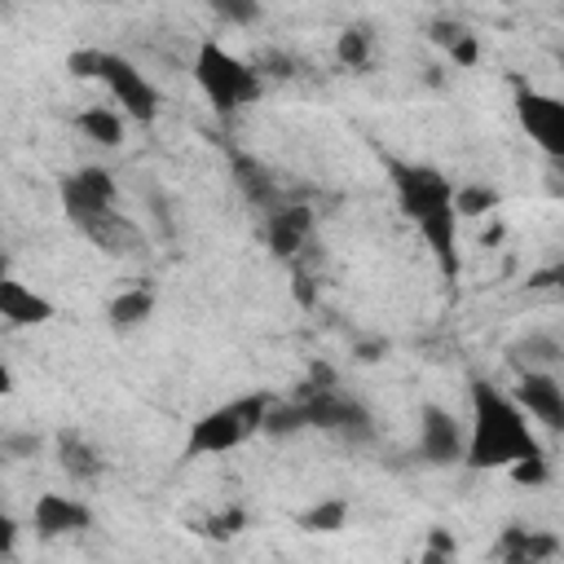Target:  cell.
<instances>
[{"mask_svg": "<svg viewBox=\"0 0 564 564\" xmlns=\"http://www.w3.org/2000/svg\"><path fill=\"white\" fill-rule=\"evenodd\" d=\"M388 176L397 189V203L405 212V220L419 225L423 242L432 247L441 273L454 282L458 278V216H454V185L423 163H401L388 159Z\"/></svg>", "mask_w": 564, "mask_h": 564, "instance_id": "6da1fadb", "label": "cell"}, {"mask_svg": "<svg viewBox=\"0 0 564 564\" xmlns=\"http://www.w3.org/2000/svg\"><path fill=\"white\" fill-rule=\"evenodd\" d=\"M542 445L524 423V410L502 397L494 383L476 379L471 383V441L463 445V463L476 471L511 467L520 458H538Z\"/></svg>", "mask_w": 564, "mask_h": 564, "instance_id": "7a4b0ae2", "label": "cell"}, {"mask_svg": "<svg viewBox=\"0 0 564 564\" xmlns=\"http://www.w3.org/2000/svg\"><path fill=\"white\" fill-rule=\"evenodd\" d=\"M194 79H198V88L207 93V101H212V110L220 119H234L242 106H251L264 93L260 70L247 66V62H238L234 53H225L216 40H203L198 44V53H194Z\"/></svg>", "mask_w": 564, "mask_h": 564, "instance_id": "3957f363", "label": "cell"}, {"mask_svg": "<svg viewBox=\"0 0 564 564\" xmlns=\"http://www.w3.org/2000/svg\"><path fill=\"white\" fill-rule=\"evenodd\" d=\"M273 397L264 392H251L242 401H229L220 410H207L203 419L189 423V441H185V458H207V454H225L234 445H242L247 436L260 432L264 423V410H269Z\"/></svg>", "mask_w": 564, "mask_h": 564, "instance_id": "277c9868", "label": "cell"}, {"mask_svg": "<svg viewBox=\"0 0 564 564\" xmlns=\"http://www.w3.org/2000/svg\"><path fill=\"white\" fill-rule=\"evenodd\" d=\"M300 405H304L308 427L339 432V436H348V441H370V436H375L370 414H366L352 397H344V392H335V388H326V392L304 388V392H300Z\"/></svg>", "mask_w": 564, "mask_h": 564, "instance_id": "5b68a950", "label": "cell"}, {"mask_svg": "<svg viewBox=\"0 0 564 564\" xmlns=\"http://www.w3.org/2000/svg\"><path fill=\"white\" fill-rule=\"evenodd\" d=\"M516 119L551 159H564V101L560 97H546L529 88L524 79H516Z\"/></svg>", "mask_w": 564, "mask_h": 564, "instance_id": "8992f818", "label": "cell"}, {"mask_svg": "<svg viewBox=\"0 0 564 564\" xmlns=\"http://www.w3.org/2000/svg\"><path fill=\"white\" fill-rule=\"evenodd\" d=\"M97 79H106V88L115 93V101H119L137 123H150V119L159 115V93H154V84H150L128 57H119V53H101V70H97Z\"/></svg>", "mask_w": 564, "mask_h": 564, "instance_id": "52a82bcc", "label": "cell"}, {"mask_svg": "<svg viewBox=\"0 0 564 564\" xmlns=\"http://www.w3.org/2000/svg\"><path fill=\"white\" fill-rule=\"evenodd\" d=\"M57 194H62V207H66L70 225H84L97 212H110L115 207V176L106 167H79L70 176H62Z\"/></svg>", "mask_w": 564, "mask_h": 564, "instance_id": "ba28073f", "label": "cell"}, {"mask_svg": "<svg viewBox=\"0 0 564 564\" xmlns=\"http://www.w3.org/2000/svg\"><path fill=\"white\" fill-rule=\"evenodd\" d=\"M463 445L467 441L458 432V419L449 410H441V405H423V414H419V449H423V458L432 467H449V463L463 458Z\"/></svg>", "mask_w": 564, "mask_h": 564, "instance_id": "9c48e42d", "label": "cell"}, {"mask_svg": "<svg viewBox=\"0 0 564 564\" xmlns=\"http://www.w3.org/2000/svg\"><path fill=\"white\" fill-rule=\"evenodd\" d=\"M516 405L529 410L546 432H560L564 427V388H560L555 375H520Z\"/></svg>", "mask_w": 564, "mask_h": 564, "instance_id": "30bf717a", "label": "cell"}, {"mask_svg": "<svg viewBox=\"0 0 564 564\" xmlns=\"http://www.w3.org/2000/svg\"><path fill=\"white\" fill-rule=\"evenodd\" d=\"M31 524H35V533L48 542V538L88 529V524H93V511H88L79 498H66V494H40V498H35V511H31Z\"/></svg>", "mask_w": 564, "mask_h": 564, "instance_id": "8fae6325", "label": "cell"}, {"mask_svg": "<svg viewBox=\"0 0 564 564\" xmlns=\"http://www.w3.org/2000/svg\"><path fill=\"white\" fill-rule=\"evenodd\" d=\"M79 234L93 242V247H101L106 256H137L141 251V229L123 216V212H97L93 220H84L79 225Z\"/></svg>", "mask_w": 564, "mask_h": 564, "instance_id": "7c38bea8", "label": "cell"}, {"mask_svg": "<svg viewBox=\"0 0 564 564\" xmlns=\"http://www.w3.org/2000/svg\"><path fill=\"white\" fill-rule=\"evenodd\" d=\"M313 234V212L304 203H282L278 212H269V225H264V238H269V251L273 256H295Z\"/></svg>", "mask_w": 564, "mask_h": 564, "instance_id": "4fadbf2b", "label": "cell"}, {"mask_svg": "<svg viewBox=\"0 0 564 564\" xmlns=\"http://www.w3.org/2000/svg\"><path fill=\"white\" fill-rule=\"evenodd\" d=\"M0 317L9 322V326H44L48 317H53V304L44 300V295H35L31 286H22V282H13L9 273L0 278Z\"/></svg>", "mask_w": 564, "mask_h": 564, "instance_id": "5bb4252c", "label": "cell"}, {"mask_svg": "<svg viewBox=\"0 0 564 564\" xmlns=\"http://www.w3.org/2000/svg\"><path fill=\"white\" fill-rule=\"evenodd\" d=\"M555 551H560V542L551 533H533V529H520V524H511L498 538V555L502 560H538V564H551Z\"/></svg>", "mask_w": 564, "mask_h": 564, "instance_id": "9a60e30c", "label": "cell"}, {"mask_svg": "<svg viewBox=\"0 0 564 564\" xmlns=\"http://www.w3.org/2000/svg\"><path fill=\"white\" fill-rule=\"evenodd\" d=\"M560 357H564V344L555 335H529L524 344L511 348V361L520 366V375H551Z\"/></svg>", "mask_w": 564, "mask_h": 564, "instance_id": "2e32d148", "label": "cell"}, {"mask_svg": "<svg viewBox=\"0 0 564 564\" xmlns=\"http://www.w3.org/2000/svg\"><path fill=\"white\" fill-rule=\"evenodd\" d=\"M57 458H62V471H70V480H93V476H101V458H97V449H93L79 432H62V436H57Z\"/></svg>", "mask_w": 564, "mask_h": 564, "instance_id": "e0dca14e", "label": "cell"}, {"mask_svg": "<svg viewBox=\"0 0 564 564\" xmlns=\"http://www.w3.org/2000/svg\"><path fill=\"white\" fill-rule=\"evenodd\" d=\"M234 172H238V185H242V194H247L251 203H260V207H269V212H278V207H282L278 181H273L256 159H234Z\"/></svg>", "mask_w": 564, "mask_h": 564, "instance_id": "ac0fdd59", "label": "cell"}, {"mask_svg": "<svg viewBox=\"0 0 564 564\" xmlns=\"http://www.w3.org/2000/svg\"><path fill=\"white\" fill-rule=\"evenodd\" d=\"M150 313H154V291H150V286H132V291L115 295L110 308H106V317H110L115 330H132V326H141Z\"/></svg>", "mask_w": 564, "mask_h": 564, "instance_id": "d6986e66", "label": "cell"}, {"mask_svg": "<svg viewBox=\"0 0 564 564\" xmlns=\"http://www.w3.org/2000/svg\"><path fill=\"white\" fill-rule=\"evenodd\" d=\"M75 128H79L88 141H97V145H119V141H123V119H119L115 110H106V106L84 110V115L75 119Z\"/></svg>", "mask_w": 564, "mask_h": 564, "instance_id": "ffe728a7", "label": "cell"}, {"mask_svg": "<svg viewBox=\"0 0 564 564\" xmlns=\"http://www.w3.org/2000/svg\"><path fill=\"white\" fill-rule=\"evenodd\" d=\"M300 427H308V419H304V405H300V401H269L260 432H269V436H295Z\"/></svg>", "mask_w": 564, "mask_h": 564, "instance_id": "44dd1931", "label": "cell"}, {"mask_svg": "<svg viewBox=\"0 0 564 564\" xmlns=\"http://www.w3.org/2000/svg\"><path fill=\"white\" fill-rule=\"evenodd\" d=\"M502 198H498V189L494 185H458L454 189V216H489L494 207H498Z\"/></svg>", "mask_w": 564, "mask_h": 564, "instance_id": "7402d4cb", "label": "cell"}, {"mask_svg": "<svg viewBox=\"0 0 564 564\" xmlns=\"http://www.w3.org/2000/svg\"><path fill=\"white\" fill-rule=\"evenodd\" d=\"M344 520H348V502L344 498H326V502H317V507H308L300 516V529H308V533H335V529H344Z\"/></svg>", "mask_w": 564, "mask_h": 564, "instance_id": "603a6c76", "label": "cell"}, {"mask_svg": "<svg viewBox=\"0 0 564 564\" xmlns=\"http://www.w3.org/2000/svg\"><path fill=\"white\" fill-rule=\"evenodd\" d=\"M335 57H339L344 66L361 70V66L370 62V35H366L361 26H344V31H339V40H335Z\"/></svg>", "mask_w": 564, "mask_h": 564, "instance_id": "cb8c5ba5", "label": "cell"}, {"mask_svg": "<svg viewBox=\"0 0 564 564\" xmlns=\"http://www.w3.org/2000/svg\"><path fill=\"white\" fill-rule=\"evenodd\" d=\"M238 529H247V511H242V507L216 511V516H207V520L198 524V533H207V538H216V542H229Z\"/></svg>", "mask_w": 564, "mask_h": 564, "instance_id": "d4e9b609", "label": "cell"}, {"mask_svg": "<svg viewBox=\"0 0 564 564\" xmlns=\"http://www.w3.org/2000/svg\"><path fill=\"white\" fill-rule=\"evenodd\" d=\"M66 70H70L75 79H97V70H101V48H75V53L66 57Z\"/></svg>", "mask_w": 564, "mask_h": 564, "instance_id": "484cf974", "label": "cell"}, {"mask_svg": "<svg viewBox=\"0 0 564 564\" xmlns=\"http://www.w3.org/2000/svg\"><path fill=\"white\" fill-rule=\"evenodd\" d=\"M546 454H538V458H520V463H511V476L520 480V485H542L546 480Z\"/></svg>", "mask_w": 564, "mask_h": 564, "instance_id": "4316f807", "label": "cell"}, {"mask_svg": "<svg viewBox=\"0 0 564 564\" xmlns=\"http://www.w3.org/2000/svg\"><path fill=\"white\" fill-rule=\"evenodd\" d=\"M427 31H432V40H436V44H445V48H454V44L467 35V26H463V22H454V18H436Z\"/></svg>", "mask_w": 564, "mask_h": 564, "instance_id": "83f0119b", "label": "cell"}, {"mask_svg": "<svg viewBox=\"0 0 564 564\" xmlns=\"http://www.w3.org/2000/svg\"><path fill=\"white\" fill-rule=\"evenodd\" d=\"M216 13H220V18H229V22H238V26L260 22V4H229V0H220V4H216Z\"/></svg>", "mask_w": 564, "mask_h": 564, "instance_id": "f1b7e54d", "label": "cell"}, {"mask_svg": "<svg viewBox=\"0 0 564 564\" xmlns=\"http://www.w3.org/2000/svg\"><path fill=\"white\" fill-rule=\"evenodd\" d=\"M449 53H454V62H458V66H476V62H480V44H476V35H471V31H467Z\"/></svg>", "mask_w": 564, "mask_h": 564, "instance_id": "f546056e", "label": "cell"}, {"mask_svg": "<svg viewBox=\"0 0 564 564\" xmlns=\"http://www.w3.org/2000/svg\"><path fill=\"white\" fill-rule=\"evenodd\" d=\"M423 551H436V555H454V551H458V542L449 538V529H432V533H427V546H423Z\"/></svg>", "mask_w": 564, "mask_h": 564, "instance_id": "4dcf8cb0", "label": "cell"}, {"mask_svg": "<svg viewBox=\"0 0 564 564\" xmlns=\"http://www.w3.org/2000/svg\"><path fill=\"white\" fill-rule=\"evenodd\" d=\"M13 542H18V524H13V516H9V511H0V555H9V551H13Z\"/></svg>", "mask_w": 564, "mask_h": 564, "instance_id": "1f68e13d", "label": "cell"}, {"mask_svg": "<svg viewBox=\"0 0 564 564\" xmlns=\"http://www.w3.org/2000/svg\"><path fill=\"white\" fill-rule=\"evenodd\" d=\"M560 273H564L560 264H555V269H546V273H533V278H529V286H533V291H542V286H555V278H560Z\"/></svg>", "mask_w": 564, "mask_h": 564, "instance_id": "d6a6232c", "label": "cell"}, {"mask_svg": "<svg viewBox=\"0 0 564 564\" xmlns=\"http://www.w3.org/2000/svg\"><path fill=\"white\" fill-rule=\"evenodd\" d=\"M295 295H300V304H313V286H308V278H304V273L295 278Z\"/></svg>", "mask_w": 564, "mask_h": 564, "instance_id": "836d02e7", "label": "cell"}, {"mask_svg": "<svg viewBox=\"0 0 564 564\" xmlns=\"http://www.w3.org/2000/svg\"><path fill=\"white\" fill-rule=\"evenodd\" d=\"M13 392V375H9V366H0V397H9Z\"/></svg>", "mask_w": 564, "mask_h": 564, "instance_id": "e575fe53", "label": "cell"}, {"mask_svg": "<svg viewBox=\"0 0 564 564\" xmlns=\"http://www.w3.org/2000/svg\"><path fill=\"white\" fill-rule=\"evenodd\" d=\"M357 357H361V361H375V357H379V344H361V352H357Z\"/></svg>", "mask_w": 564, "mask_h": 564, "instance_id": "d590c367", "label": "cell"}, {"mask_svg": "<svg viewBox=\"0 0 564 564\" xmlns=\"http://www.w3.org/2000/svg\"><path fill=\"white\" fill-rule=\"evenodd\" d=\"M419 564H449V555H436V551H423V560Z\"/></svg>", "mask_w": 564, "mask_h": 564, "instance_id": "8d00e7d4", "label": "cell"}, {"mask_svg": "<svg viewBox=\"0 0 564 564\" xmlns=\"http://www.w3.org/2000/svg\"><path fill=\"white\" fill-rule=\"evenodd\" d=\"M4 269H9V260H4V251H0V278H4Z\"/></svg>", "mask_w": 564, "mask_h": 564, "instance_id": "74e56055", "label": "cell"}, {"mask_svg": "<svg viewBox=\"0 0 564 564\" xmlns=\"http://www.w3.org/2000/svg\"><path fill=\"white\" fill-rule=\"evenodd\" d=\"M502 564H538V560H502Z\"/></svg>", "mask_w": 564, "mask_h": 564, "instance_id": "f35d334b", "label": "cell"}]
</instances>
